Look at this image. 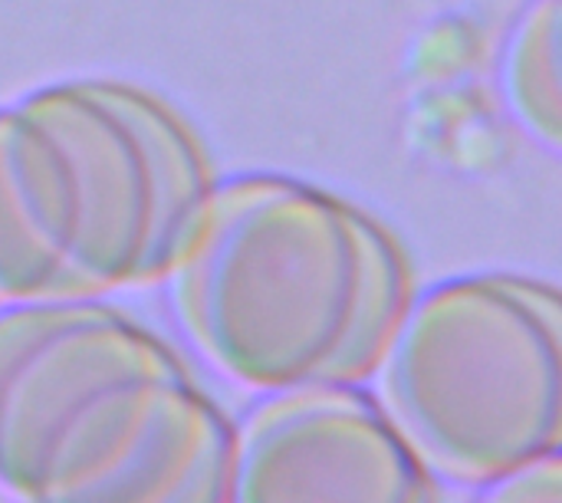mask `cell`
<instances>
[{"label": "cell", "instance_id": "1", "mask_svg": "<svg viewBox=\"0 0 562 503\" xmlns=\"http://www.w3.org/2000/svg\"><path fill=\"white\" fill-rule=\"evenodd\" d=\"M161 283L188 346L260 392L369 382L415 297L375 214L267 171L211 181Z\"/></svg>", "mask_w": 562, "mask_h": 503}, {"label": "cell", "instance_id": "2", "mask_svg": "<svg viewBox=\"0 0 562 503\" xmlns=\"http://www.w3.org/2000/svg\"><path fill=\"white\" fill-rule=\"evenodd\" d=\"M234 422L102 297L0 306V488L46 503L231 501Z\"/></svg>", "mask_w": 562, "mask_h": 503}, {"label": "cell", "instance_id": "3", "mask_svg": "<svg viewBox=\"0 0 562 503\" xmlns=\"http://www.w3.org/2000/svg\"><path fill=\"white\" fill-rule=\"evenodd\" d=\"M198 132L155 92L69 79L0 109V303L161 283L207 188Z\"/></svg>", "mask_w": 562, "mask_h": 503}, {"label": "cell", "instance_id": "4", "mask_svg": "<svg viewBox=\"0 0 562 503\" xmlns=\"http://www.w3.org/2000/svg\"><path fill=\"white\" fill-rule=\"evenodd\" d=\"M372 379L438 484L491 488L560 455V287L504 270L445 280L412 297Z\"/></svg>", "mask_w": 562, "mask_h": 503}, {"label": "cell", "instance_id": "5", "mask_svg": "<svg viewBox=\"0 0 562 503\" xmlns=\"http://www.w3.org/2000/svg\"><path fill=\"white\" fill-rule=\"evenodd\" d=\"M438 498V478L415 458L366 382L277 389L234 422V503Z\"/></svg>", "mask_w": 562, "mask_h": 503}, {"label": "cell", "instance_id": "6", "mask_svg": "<svg viewBox=\"0 0 562 503\" xmlns=\"http://www.w3.org/2000/svg\"><path fill=\"white\" fill-rule=\"evenodd\" d=\"M501 92L527 135L560 152V0H530L514 23L501 56Z\"/></svg>", "mask_w": 562, "mask_h": 503}]
</instances>
